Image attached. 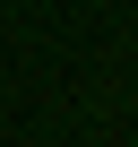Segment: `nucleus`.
Instances as JSON below:
<instances>
[]
</instances>
